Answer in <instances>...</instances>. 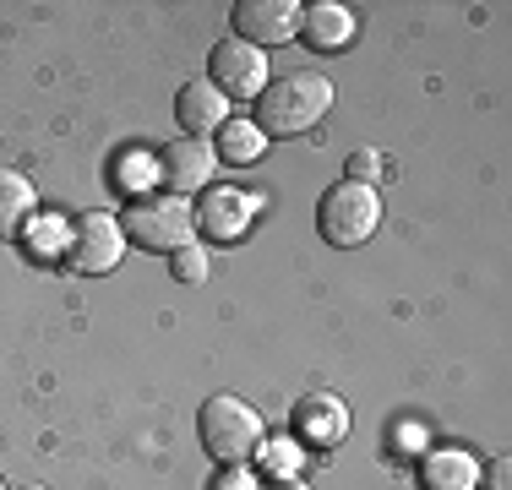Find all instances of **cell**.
<instances>
[{
  "label": "cell",
  "mask_w": 512,
  "mask_h": 490,
  "mask_svg": "<svg viewBox=\"0 0 512 490\" xmlns=\"http://www.w3.org/2000/svg\"><path fill=\"white\" fill-rule=\"evenodd\" d=\"M327 109H333V82L322 71H289L262 88L256 126H262V137H306L311 126H322Z\"/></svg>",
  "instance_id": "6da1fadb"
},
{
  "label": "cell",
  "mask_w": 512,
  "mask_h": 490,
  "mask_svg": "<svg viewBox=\"0 0 512 490\" xmlns=\"http://www.w3.org/2000/svg\"><path fill=\"white\" fill-rule=\"evenodd\" d=\"M197 436H202V447L213 452L218 463H246V458L262 452L267 425H262V414H256L246 398H235V392H213V398L202 403V414H197Z\"/></svg>",
  "instance_id": "7a4b0ae2"
},
{
  "label": "cell",
  "mask_w": 512,
  "mask_h": 490,
  "mask_svg": "<svg viewBox=\"0 0 512 490\" xmlns=\"http://www.w3.org/2000/svg\"><path fill=\"white\" fill-rule=\"evenodd\" d=\"M120 229H126V240H137L142 251L175 256L180 245H191V235H197V207L175 191H148V196H131Z\"/></svg>",
  "instance_id": "3957f363"
},
{
  "label": "cell",
  "mask_w": 512,
  "mask_h": 490,
  "mask_svg": "<svg viewBox=\"0 0 512 490\" xmlns=\"http://www.w3.org/2000/svg\"><path fill=\"white\" fill-rule=\"evenodd\" d=\"M376 224H382V196L376 186H365V180H338V186L322 191V202H316V229H322L327 245H338V251H355L376 235Z\"/></svg>",
  "instance_id": "277c9868"
},
{
  "label": "cell",
  "mask_w": 512,
  "mask_h": 490,
  "mask_svg": "<svg viewBox=\"0 0 512 490\" xmlns=\"http://www.w3.org/2000/svg\"><path fill=\"white\" fill-rule=\"evenodd\" d=\"M120 256H126V229H120L115 213H99V207H93V213L71 218V240H66L71 273H88V278L115 273Z\"/></svg>",
  "instance_id": "5b68a950"
},
{
  "label": "cell",
  "mask_w": 512,
  "mask_h": 490,
  "mask_svg": "<svg viewBox=\"0 0 512 490\" xmlns=\"http://www.w3.org/2000/svg\"><path fill=\"white\" fill-rule=\"evenodd\" d=\"M207 82H213L224 98H262L267 77V55L246 39H218L213 55H207Z\"/></svg>",
  "instance_id": "8992f818"
},
{
  "label": "cell",
  "mask_w": 512,
  "mask_h": 490,
  "mask_svg": "<svg viewBox=\"0 0 512 490\" xmlns=\"http://www.w3.org/2000/svg\"><path fill=\"white\" fill-rule=\"evenodd\" d=\"M300 0H240L235 6V39H246L256 49H273L300 39Z\"/></svg>",
  "instance_id": "52a82bcc"
},
{
  "label": "cell",
  "mask_w": 512,
  "mask_h": 490,
  "mask_svg": "<svg viewBox=\"0 0 512 490\" xmlns=\"http://www.w3.org/2000/svg\"><path fill=\"white\" fill-rule=\"evenodd\" d=\"M153 169H158V180H164L175 196L207 191V186H213V169H218V153H213V142L180 137V142H169L164 153L153 158Z\"/></svg>",
  "instance_id": "ba28073f"
},
{
  "label": "cell",
  "mask_w": 512,
  "mask_h": 490,
  "mask_svg": "<svg viewBox=\"0 0 512 490\" xmlns=\"http://www.w3.org/2000/svg\"><path fill=\"white\" fill-rule=\"evenodd\" d=\"M262 207L256 191H240V186H207L202 191V207H197V229H207L213 240H240L251 229V213Z\"/></svg>",
  "instance_id": "9c48e42d"
},
{
  "label": "cell",
  "mask_w": 512,
  "mask_h": 490,
  "mask_svg": "<svg viewBox=\"0 0 512 490\" xmlns=\"http://www.w3.org/2000/svg\"><path fill=\"white\" fill-rule=\"evenodd\" d=\"M349 436V403L338 392H306L295 403V441L300 447H338Z\"/></svg>",
  "instance_id": "30bf717a"
},
{
  "label": "cell",
  "mask_w": 512,
  "mask_h": 490,
  "mask_svg": "<svg viewBox=\"0 0 512 490\" xmlns=\"http://www.w3.org/2000/svg\"><path fill=\"white\" fill-rule=\"evenodd\" d=\"M175 109H180V126H186V137H197V142L213 137V131L229 120V98L218 93L207 77H191L186 88H180Z\"/></svg>",
  "instance_id": "8fae6325"
},
{
  "label": "cell",
  "mask_w": 512,
  "mask_h": 490,
  "mask_svg": "<svg viewBox=\"0 0 512 490\" xmlns=\"http://www.w3.org/2000/svg\"><path fill=\"white\" fill-rule=\"evenodd\" d=\"M355 11L338 6V0H316V6L300 11V39H306L311 49H322V55H333V49H349V39H355Z\"/></svg>",
  "instance_id": "7c38bea8"
},
{
  "label": "cell",
  "mask_w": 512,
  "mask_h": 490,
  "mask_svg": "<svg viewBox=\"0 0 512 490\" xmlns=\"http://www.w3.org/2000/svg\"><path fill=\"white\" fill-rule=\"evenodd\" d=\"M425 490H480V458L463 447H431L420 463Z\"/></svg>",
  "instance_id": "4fadbf2b"
},
{
  "label": "cell",
  "mask_w": 512,
  "mask_h": 490,
  "mask_svg": "<svg viewBox=\"0 0 512 490\" xmlns=\"http://www.w3.org/2000/svg\"><path fill=\"white\" fill-rule=\"evenodd\" d=\"M33 207H39V196H33L28 175L0 169V235H22L28 218H33Z\"/></svg>",
  "instance_id": "5bb4252c"
},
{
  "label": "cell",
  "mask_w": 512,
  "mask_h": 490,
  "mask_svg": "<svg viewBox=\"0 0 512 490\" xmlns=\"http://www.w3.org/2000/svg\"><path fill=\"white\" fill-rule=\"evenodd\" d=\"M262 147H267V137H262L256 120H224V126H218V147H213V153H224L229 164H251V158H262Z\"/></svg>",
  "instance_id": "9a60e30c"
},
{
  "label": "cell",
  "mask_w": 512,
  "mask_h": 490,
  "mask_svg": "<svg viewBox=\"0 0 512 490\" xmlns=\"http://www.w3.org/2000/svg\"><path fill=\"white\" fill-rule=\"evenodd\" d=\"M66 240H71V224H66V218H55V213L28 218V251H33V256H55V251H66Z\"/></svg>",
  "instance_id": "2e32d148"
},
{
  "label": "cell",
  "mask_w": 512,
  "mask_h": 490,
  "mask_svg": "<svg viewBox=\"0 0 512 490\" xmlns=\"http://www.w3.org/2000/svg\"><path fill=\"white\" fill-rule=\"evenodd\" d=\"M300 458H306V447H300L295 436H278V441H262V469L273 474V480H295Z\"/></svg>",
  "instance_id": "e0dca14e"
},
{
  "label": "cell",
  "mask_w": 512,
  "mask_h": 490,
  "mask_svg": "<svg viewBox=\"0 0 512 490\" xmlns=\"http://www.w3.org/2000/svg\"><path fill=\"white\" fill-rule=\"evenodd\" d=\"M169 267H175L180 284H202V278H207V251H202L197 240H191V245H180V251L169 256Z\"/></svg>",
  "instance_id": "ac0fdd59"
},
{
  "label": "cell",
  "mask_w": 512,
  "mask_h": 490,
  "mask_svg": "<svg viewBox=\"0 0 512 490\" xmlns=\"http://www.w3.org/2000/svg\"><path fill=\"white\" fill-rule=\"evenodd\" d=\"M148 175H158L153 158H120V164H115V180H120V191H126V196H148V186H142Z\"/></svg>",
  "instance_id": "d6986e66"
},
{
  "label": "cell",
  "mask_w": 512,
  "mask_h": 490,
  "mask_svg": "<svg viewBox=\"0 0 512 490\" xmlns=\"http://www.w3.org/2000/svg\"><path fill=\"white\" fill-rule=\"evenodd\" d=\"M207 490H262V480H256L246 463H224V474H213Z\"/></svg>",
  "instance_id": "ffe728a7"
},
{
  "label": "cell",
  "mask_w": 512,
  "mask_h": 490,
  "mask_svg": "<svg viewBox=\"0 0 512 490\" xmlns=\"http://www.w3.org/2000/svg\"><path fill=\"white\" fill-rule=\"evenodd\" d=\"M382 169H387V158H382V153H371V147H365V153H355V158H349L344 180H365V186H376V175H382Z\"/></svg>",
  "instance_id": "44dd1931"
},
{
  "label": "cell",
  "mask_w": 512,
  "mask_h": 490,
  "mask_svg": "<svg viewBox=\"0 0 512 490\" xmlns=\"http://www.w3.org/2000/svg\"><path fill=\"white\" fill-rule=\"evenodd\" d=\"M485 490H512V463H507V458H491V463H485Z\"/></svg>",
  "instance_id": "7402d4cb"
},
{
  "label": "cell",
  "mask_w": 512,
  "mask_h": 490,
  "mask_svg": "<svg viewBox=\"0 0 512 490\" xmlns=\"http://www.w3.org/2000/svg\"><path fill=\"white\" fill-rule=\"evenodd\" d=\"M262 490H311L306 480H278V485H262Z\"/></svg>",
  "instance_id": "603a6c76"
},
{
  "label": "cell",
  "mask_w": 512,
  "mask_h": 490,
  "mask_svg": "<svg viewBox=\"0 0 512 490\" xmlns=\"http://www.w3.org/2000/svg\"><path fill=\"white\" fill-rule=\"evenodd\" d=\"M22 490H44V485H22Z\"/></svg>",
  "instance_id": "cb8c5ba5"
},
{
  "label": "cell",
  "mask_w": 512,
  "mask_h": 490,
  "mask_svg": "<svg viewBox=\"0 0 512 490\" xmlns=\"http://www.w3.org/2000/svg\"><path fill=\"white\" fill-rule=\"evenodd\" d=\"M0 490H6V485H0Z\"/></svg>",
  "instance_id": "d4e9b609"
}]
</instances>
